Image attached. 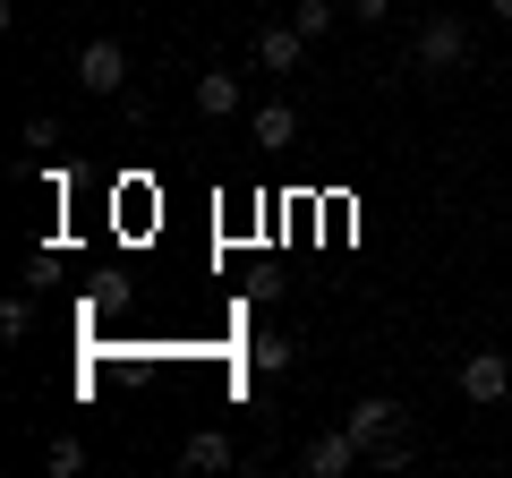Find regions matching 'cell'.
Segmentation results:
<instances>
[{
	"instance_id": "1",
	"label": "cell",
	"mask_w": 512,
	"mask_h": 478,
	"mask_svg": "<svg viewBox=\"0 0 512 478\" xmlns=\"http://www.w3.org/2000/svg\"><path fill=\"white\" fill-rule=\"evenodd\" d=\"M342 427L367 444V470H402L410 461V444H402V427H410V410L393 402V393H359V402L342 410Z\"/></svg>"
},
{
	"instance_id": "2",
	"label": "cell",
	"mask_w": 512,
	"mask_h": 478,
	"mask_svg": "<svg viewBox=\"0 0 512 478\" xmlns=\"http://www.w3.org/2000/svg\"><path fill=\"white\" fill-rule=\"evenodd\" d=\"M470 26L461 18H419V35H410V69L419 77H444V69H470Z\"/></svg>"
},
{
	"instance_id": "3",
	"label": "cell",
	"mask_w": 512,
	"mask_h": 478,
	"mask_svg": "<svg viewBox=\"0 0 512 478\" xmlns=\"http://www.w3.org/2000/svg\"><path fill=\"white\" fill-rule=\"evenodd\" d=\"M128 77H137V60H128L120 35H86L77 43V86L86 94H128Z\"/></svg>"
},
{
	"instance_id": "4",
	"label": "cell",
	"mask_w": 512,
	"mask_h": 478,
	"mask_svg": "<svg viewBox=\"0 0 512 478\" xmlns=\"http://www.w3.org/2000/svg\"><path fill=\"white\" fill-rule=\"evenodd\" d=\"M453 385H461V402H470V410H495L512 393V359H504V350H470Z\"/></svg>"
},
{
	"instance_id": "5",
	"label": "cell",
	"mask_w": 512,
	"mask_h": 478,
	"mask_svg": "<svg viewBox=\"0 0 512 478\" xmlns=\"http://www.w3.org/2000/svg\"><path fill=\"white\" fill-rule=\"evenodd\" d=\"M248 52H256V69H265V77H299V60H308V35H299L291 18H265V26L248 35Z\"/></svg>"
},
{
	"instance_id": "6",
	"label": "cell",
	"mask_w": 512,
	"mask_h": 478,
	"mask_svg": "<svg viewBox=\"0 0 512 478\" xmlns=\"http://www.w3.org/2000/svg\"><path fill=\"white\" fill-rule=\"evenodd\" d=\"M299 461H308L316 478H350V470H367V444L350 436V427H325V436L299 444Z\"/></svg>"
},
{
	"instance_id": "7",
	"label": "cell",
	"mask_w": 512,
	"mask_h": 478,
	"mask_svg": "<svg viewBox=\"0 0 512 478\" xmlns=\"http://www.w3.org/2000/svg\"><path fill=\"white\" fill-rule=\"evenodd\" d=\"M188 103H197V120H239V103H248V86H239L231 69H197V86H188Z\"/></svg>"
},
{
	"instance_id": "8",
	"label": "cell",
	"mask_w": 512,
	"mask_h": 478,
	"mask_svg": "<svg viewBox=\"0 0 512 478\" xmlns=\"http://www.w3.org/2000/svg\"><path fill=\"white\" fill-rule=\"evenodd\" d=\"M180 470H239V444L222 436V427H197V436L180 444Z\"/></svg>"
},
{
	"instance_id": "9",
	"label": "cell",
	"mask_w": 512,
	"mask_h": 478,
	"mask_svg": "<svg viewBox=\"0 0 512 478\" xmlns=\"http://www.w3.org/2000/svg\"><path fill=\"white\" fill-rule=\"evenodd\" d=\"M299 137V111L291 103H256V154H282Z\"/></svg>"
},
{
	"instance_id": "10",
	"label": "cell",
	"mask_w": 512,
	"mask_h": 478,
	"mask_svg": "<svg viewBox=\"0 0 512 478\" xmlns=\"http://www.w3.org/2000/svg\"><path fill=\"white\" fill-rule=\"evenodd\" d=\"M342 18H350L342 0H291V26H299L308 43H333V26H342Z\"/></svg>"
},
{
	"instance_id": "11",
	"label": "cell",
	"mask_w": 512,
	"mask_h": 478,
	"mask_svg": "<svg viewBox=\"0 0 512 478\" xmlns=\"http://www.w3.org/2000/svg\"><path fill=\"white\" fill-rule=\"evenodd\" d=\"M26 333H35V299L9 291V299H0V342H26Z\"/></svg>"
},
{
	"instance_id": "12",
	"label": "cell",
	"mask_w": 512,
	"mask_h": 478,
	"mask_svg": "<svg viewBox=\"0 0 512 478\" xmlns=\"http://www.w3.org/2000/svg\"><path fill=\"white\" fill-rule=\"evenodd\" d=\"M43 470H52V478H77V470H86V444H77V436H52V444H43Z\"/></svg>"
},
{
	"instance_id": "13",
	"label": "cell",
	"mask_w": 512,
	"mask_h": 478,
	"mask_svg": "<svg viewBox=\"0 0 512 478\" xmlns=\"http://www.w3.org/2000/svg\"><path fill=\"white\" fill-rule=\"evenodd\" d=\"M248 368H265V376L291 368V333H256V342H248Z\"/></svg>"
},
{
	"instance_id": "14",
	"label": "cell",
	"mask_w": 512,
	"mask_h": 478,
	"mask_svg": "<svg viewBox=\"0 0 512 478\" xmlns=\"http://www.w3.org/2000/svg\"><path fill=\"white\" fill-rule=\"evenodd\" d=\"M342 9H350V26H384L393 18V0H342Z\"/></svg>"
},
{
	"instance_id": "15",
	"label": "cell",
	"mask_w": 512,
	"mask_h": 478,
	"mask_svg": "<svg viewBox=\"0 0 512 478\" xmlns=\"http://www.w3.org/2000/svg\"><path fill=\"white\" fill-rule=\"evenodd\" d=\"M26 146H35V154H52V146H60V120H43V111H35V120H26Z\"/></svg>"
},
{
	"instance_id": "16",
	"label": "cell",
	"mask_w": 512,
	"mask_h": 478,
	"mask_svg": "<svg viewBox=\"0 0 512 478\" xmlns=\"http://www.w3.org/2000/svg\"><path fill=\"white\" fill-rule=\"evenodd\" d=\"M487 9H495V18H512V0H487Z\"/></svg>"
}]
</instances>
